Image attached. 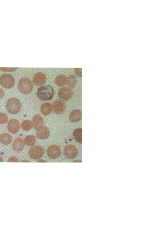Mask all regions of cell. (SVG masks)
<instances>
[{
  "mask_svg": "<svg viewBox=\"0 0 152 229\" xmlns=\"http://www.w3.org/2000/svg\"><path fill=\"white\" fill-rule=\"evenodd\" d=\"M38 162H46V161L43 160H39L37 161Z\"/></svg>",
  "mask_w": 152,
  "mask_h": 229,
  "instance_id": "28",
  "label": "cell"
},
{
  "mask_svg": "<svg viewBox=\"0 0 152 229\" xmlns=\"http://www.w3.org/2000/svg\"><path fill=\"white\" fill-rule=\"evenodd\" d=\"M47 153L49 157L55 159L58 157L60 155L61 150L60 148L55 145L49 146L47 150Z\"/></svg>",
  "mask_w": 152,
  "mask_h": 229,
  "instance_id": "10",
  "label": "cell"
},
{
  "mask_svg": "<svg viewBox=\"0 0 152 229\" xmlns=\"http://www.w3.org/2000/svg\"><path fill=\"white\" fill-rule=\"evenodd\" d=\"M17 68H1V69L3 71L13 72L16 70Z\"/></svg>",
  "mask_w": 152,
  "mask_h": 229,
  "instance_id": "24",
  "label": "cell"
},
{
  "mask_svg": "<svg viewBox=\"0 0 152 229\" xmlns=\"http://www.w3.org/2000/svg\"><path fill=\"white\" fill-rule=\"evenodd\" d=\"M12 136L8 133H5L1 134L0 136L1 143L5 145L9 144L12 141Z\"/></svg>",
  "mask_w": 152,
  "mask_h": 229,
  "instance_id": "17",
  "label": "cell"
},
{
  "mask_svg": "<svg viewBox=\"0 0 152 229\" xmlns=\"http://www.w3.org/2000/svg\"><path fill=\"white\" fill-rule=\"evenodd\" d=\"M54 93L53 87L51 86L47 85L38 89L37 92V95L41 100H50L52 99Z\"/></svg>",
  "mask_w": 152,
  "mask_h": 229,
  "instance_id": "1",
  "label": "cell"
},
{
  "mask_svg": "<svg viewBox=\"0 0 152 229\" xmlns=\"http://www.w3.org/2000/svg\"><path fill=\"white\" fill-rule=\"evenodd\" d=\"M74 71L77 76L79 77H82L81 68H75L74 69Z\"/></svg>",
  "mask_w": 152,
  "mask_h": 229,
  "instance_id": "25",
  "label": "cell"
},
{
  "mask_svg": "<svg viewBox=\"0 0 152 229\" xmlns=\"http://www.w3.org/2000/svg\"><path fill=\"white\" fill-rule=\"evenodd\" d=\"M35 137L32 135L27 136L25 138L24 142L26 145L28 146H32L34 145L36 142Z\"/></svg>",
  "mask_w": 152,
  "mask_h": 229,
  "instance_id": "21",
  "label": "cell"
},
{
  "mask_svg": "<svg viewBox=\"0 0 152 229\" xmlns=\"http://www.w3.org/2000/svg\"><path fill=\"white\" fill-rule=\"evenodd\" d=\"M50 135V131L48 128L44 126H42L37 130L36 132L37 137L40 139H45L47 138Z\"/></svg>",
  "mask_w": 152,
  "mask_h": 229,
  "instance_id": "12",
  "label": "cell"
},
{
  "mask_svg": "<svg viewBox=\"0 0 152 229\" xmlns=\"http://www.w3.org/2000/svg\"><path fill=\"white\" fill-rule=\"evenodd\" d=\"M24 143L23 139L20 137H17L13 142L12 148L14 150L20 151L24 148Z\"/></svg>",
  "mask_w": 152,
  "mask_h": 229,
  "instance_id": "13",
  "label": "cell"
},
{
  "mask_svg": "<svg viewBox=\"0 0 152 229\" xmlns=\"http://www.w3.org/2000/svg\"><path fill=\"white\" fill-rule=\"evenodd\" d=\"M77 81L75 76L73 75H71L67 78L66 83L69 87L73 89L75 86Z\"/></svg>",
  "mask_w": 152,
  "mask_h": 229,
  "instance_id": "19",
  "label": "cell"
},
{
  "mask_svg": "<svg viewBox=\"0 0 152 229\" xmlns=\"http://www.w3.org/2000/svg\"><path fill=\"white\" fill-rule=\"evenodd\" d=\"M44 153L43 148L40 146H35L29 150L28 154L30 157L34 160H38L43 156Z\"/></svg>",
  "mask_w": 152,
  "mask_h": 229,
  "instance_id": "5",
  "label": "cell"
},
{
  "mask_svg": "<svg viewBox=\"0 0 152 229\" xmlns=\"http://www.w3.org/2000/svg\"><path fill=\"white\" fill-rule=\"evenodd\" d=\"M32 123L30 120H23L21 124V127L24 130L28 131L30 130L32 128Z\"/></svg>",
  "mask_w": 152,
  "mask_h": 229,
  "instance_id": "22",
  "label": "cell"
},
{
  "mask_svg": "<svg viewBox=\"0 0 152 229\" xmlns=\"http://www.w3.org/2000/svg\"><path fill=\"white\" fill-rule=\"evenodd\" d=\"M41 113L44 115H47L52 112V106L48 102H45L42 103L40 107Z\"/></svg>",
  "mask_w": 152,
  "mask_h": 229,
  "instance_id": "16",
  "label": "cell"
},
{
  "mask_svg": "<svg viewBox=\"0 0 152 229\" xmlns=\"http://www.w3.org/2000/svg\"><path fill=\"white\" fill-rule=\"evenodd\" d=\"M73 162H81V161L79 160H77L75 161H74Z\"/></svg>",
  "mask_w": 152,
  "mask_h": 229,
  "instance_id": "31",
  "label": "cell"
},
{
  "mask_svg": "<svg viewBox=\"0 0 152 229\" xmlns=\"http://www.w3.org/2000/svg\"><path fill=\"white\" fill-rule=\"evenodd\" d=\"M52 110L56 114H61L65 111L66 105L63 100L60 99L55 100L52 105Z\"/></svg>",
  "mask_w": 152,
  "mask_h": 229,
  "instance_id": "6",
  "label": "cell"
},
{
  "mask_svg": "<svg viewBox=\"0 0 152 229\" xmlns=\"http://www.w3.org/2000/svg\"><path fill=\"white\" fill-rule=\"evenodd\" d=\"M67 77L63 74H60L57 75L55 79L56 84L61 87L64 86L66 83Z\"/></svg>",
  "mask_w": 152,
  "mask_h": 229,
  "instance_id": "18",
  "label": "cell"
},
{
  "mask_svg": "<svg viewBox=\"0 0 152 229\" xmlns=\"http://www.w3.org/2000/svg\"><path fill=\"white\" fill-rule=\"evenodd\" d=\"M20 127V123L18 121L14 119L9 120L7 125L8 130L13 134H15L18 132Z\"/></svg>",
  "mask_w": 152,
  "mask_h": 229,
  "instance_id": "11",
  "label": "cell"
},
{
  "mask_svg": "<svg viewBox=\"0 0 152 229\" xmlns=\"http://www.w3.org/2000/svg\"><path fill=\"white\" fill-rule=\"evenodd\" d=\"M73 95L72 90L67 87L61 88L59 90L58 92V97L61 100L67 101L70 99Z\"/></svg>",
  "mask_w": 152,
  "mask_h": 229,
  "instance_id": "8",
  "label": "cell"
},
{
  "mask_svg": "<svg viewBox=\"0 0 152 229\" xmlns=\"http://www.w3.org/2000/svg\"><path fill=\"white\" fill-rule=\"evenodd\" d=\"M4 90L0 88V99L2 98L4 96Z\"/></svg>",
  "mask_w": 152,
  "mask_h": 229,
  "instance_id": "27",
  "label": "cell"
},
{
  "mask_svg": "<svg viewBox=\"0 0 152 229\" xmlns=\"http://www.w3.org/2000/svg\"><path fill=\"white\" fill-rule=\"evenodd\" d=\"M82 117V113L79 109H75L69 114V118L72 122H76L80 120Z\"/></svg>",
  "mask_w": 152,
  "mask_h": 229,
  "instance_id": "14",
  "label": "cell"
},
{
  "mask_svg": "<svg viewBox=\"0 0 152 229\" xmlns=\"http://www.w3.org/2000/svg\"><path fill=\"white\" fill-rule=\"evenodd\" d=\"M8 120V117L7 115L5 113H0V124H2L6 123Z\"/></svg>",
  "mask_w": 152,
  "mask_h": 229,
  "instance_id": "23",
  "label": "cell"
},
{
  "mask_svg": "<svg viewBox=\"0 0 152 229\" xmlns=\"http://www.w3.org/2000/svg\"><path fill=\"white\" fill-rule=\"evenodd\" d=\"M15 83V79L10 74H4L0 77V84L5 88H11Z\"/></svg>",
  "mask_w": 152,
  "mask_h": 229,
  "instance_id": "4",
  "label": "cell"
},
{
  "mask_svg": "<svg viewBox=\"0 0 152 229\" xmlns=\"http://www.w3.org/2000/svg\"><path fill=\"white\" fill-rule=\"evenodd\" d=\"M46 77L42 72H38L35 73L33 76L32 81L35 85L40 86L43 85L45 82Z\"/></svg>",
  "mask_w": 152,
  "mask_h": 229,
  "instance_id": "9",
  "label": "cell"
},
{
  "mask_svg": "<svg viewBox=\"0 0 152 229\" xmlns=\"http://www.w3.org/2000/svg\"><path fill=\"white\" fill-rule=\"evenodd\" d=\"M32 123L34 128L37 130L43 126L44 122L42 117L39 114H37L33 117Z\"/></svg>",
  "mask_w": 152,
  "mask_h": 229,
  "instance_id": "15",
  "label": "cell"
},
{
  "mask_svg": "<svg viewBox=\"0 0 152 229\" xmlns=\"http://www.w3.org/2000/svg\"><path fill=\"white\" fill-rule=\"evenodd\" d=\"M3 161V159L2 157L0 156V162H2Z\"/></svg>",
  "mask_w": 152,
  "mask_h": 229,
  "instance_id": "29",
  "label": "cell"
},
{
  "mask_svg": "<svg viewBox=\"0 0 152 229\" xmlns=\"http://www.w3.org/2000/svg\"><path fill=\"white\" fill-rule=\"evenodd\" d=\"M18 88L21 93L27 94L30 93L32 90L33 85L29 78L27 77H23L19 80Z\"/></svg>",
  "mask_w": 152,
  "mask_h": 229,
  "instance_id": "2",
  "label": "cell"
},
{
  "mask_svg": "<svg viewBox=\"0 0 152 229\" xmlns=\"http://www.w3.org/2000/svg\"><path fill=\"white\" fill-rule=\"evenodd\" d=\"M65 156L67 158L72 159L76 157L78 154V151L74 146L71 145L65 147L64 149Z\"/></svg>",
  "mask_w": 152,
  "mask_h": 229,
  "instance_id": "7",
  "label": "cell"
},
{
  "mask_svg": "<svg viewBox=\"0 0 152 229\" xmlns=\"http://www.w3.org/2000/svg\"><path fill=\"white\" fill-rule=\"evenodd\" d=\"M82 129L78 128L75 129L73 132V136L75 140L77 142L81 143H82Z\"/></svg>",
  "mask_w": 152,
  "mask_h": 229,
  "instance_id": "20",
  "label": "cell"
},
{
  "mask_svg": "<svg viewBox=\"0 0 152 229\" xmlns=\"http://www.w3.org/2000/svg\"><path fill=\"white\" fill-rule=\"evenodd\" d=\"M21 108V104L18 98H12L8 100L6 103V108L8 112L12 114L18 113Z\"/></svg>",
  "mask_w": 152,
  "mask_h": 229,
  "instance_id": "3",
  "label": "cell"
},
{
  "mask_svg": "<svg viewBox=\"0 0 152 229\" xmlns=\"http://www.w3.org/2000/svg\"><path fill=\"white\" fill-rule=\"evenodd\" d=\"M21 162H29L30 161H28L27 160H22L21 161Z\"/></svg>",
  "mask_w": 152,
  "mask_h": 229,
  "instance_id": "30",
  "label": "cell"
},
{
  "mask_svg": "<svg viewBox=\"0 0 152 229\" xmlns=\"http://www.w3.org/2000/svg\"><path fill=\"white\" fill-rule=\"evenodd\" d=\"M19 161L18 159L15 157H10L8 159V162H18Z\"/></svg>",
  "mask_w": 152,
  "mask_h": 229,
  "instance_id": "26",
  "label": "cell"
}]
</instances>
